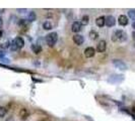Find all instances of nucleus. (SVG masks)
Here are the masks:
<instances>
[{
    "label": "nucleus",
    "mask_w": 135,
    "mask_h": 121,
    "mask_svg": "<svg viewBox=\"0 0 135 121\" xmlns=\"http://www.w3.org/2000/svg\"><path fill=\"white\" fill-rule=\"evenodd\" d=\"M112 40L116 42H123L127 40V33L124 30H116L113 34Z\"/></svg>",
    "instance_id": "obj_1"
},
{
    "label": "nucleus",
    "mask_w": 135,
    "mask_h": 121,
    "mask_svg": "<svg viewBox=\"0 0 135 121\" xmlns=\"http://www.w3.org/2000/svg\"><path fill=\"white\" fill-rule=\"evenodd\" d=\"M57 40H58V34H57V32H50L49 34L46 35V42L51 48L56 44Z\"/></svg>",
    "instance_id": "obj_2"
},
{
    "label": "nucleus",
    "mask_w": 135,
    "mask_h": 121,
    "mask_svg": "<svg viewBox=\"0 0 135 121\" xmlns=\"http://www.w3.org/2000/svg\"><path fill=\"white\" fill-rule=\"evenodd\" d=\"M123 80H124V76L123 75H112L108 79V82H110L112 84H119Z\"/></svg>",
    "instance_id": "obj_3"
},
{
    "label": "nucleus",
    "mask_w": 135,
    "mask_h": 121,
    "mask_svg": "<svg viewBox=\"0 0 135 121\" xmlns=\"http://www.w3.org/2000/svg\"><path fill=\"white\" fill-rule=\"evenodd\" d=\"M113 65L115 66V68L119 69L120 71L127 70V65L125 64L123 61H121V60H113Z\"/></svg>",
    "instance_id": "obj_4"
},
{
    "label": "nucleus",
    "mask_w": 135,
    "mask_h": 121,
    "mask_svg": "<svg viewBox=\"0 0 135 121\" xmlns=\"http://www.w3.org/2000/svg\"><path fill=\"white\" fill-rule=\"evenodd\" d=\"M115 23H116V19H115L114 16L112 15H108L105 17V24L108 26V27H112L114 26Z\"/></svg>",
    "instance_id": "obj_5"
},
{
    "label": "nucleus",
    "mask_w": 135,
    "mask_h": 121,
    "mask_svg": "<svg viewBox=\"0 0 135 121\" xmlns=\"http://www.w3.org/2000/svg\"><path fill=\"white\" fill-rule=\"evenodd\" d=\"M107 49V42H106V40H102L99 41V43H98V46H97V50L99 51V52H104L105 50Z\"/></svg>",
    "instance_id": "obj_6"
},
{
    "label": "nucleus",
    "mask_w": 135,
    "mask_h": 121,
    "mask_svg": "<svg viewBox=\"0 0 135 121\" xmlns=\"http://www.w3.org/2000/svg\"><path fill=\"white\" fill-rule=\"evenodd\" d=\"M94 54H95V50H94V48H92V47L86 48V49L84 50V56H85L86 58H93L94 56Z\"/></svg>",
    "instance_id": "obj_7"
},
{
    "label": "nucleus",
    "mask_w": 135,
    "mask_h": 121,
    "mask_svg": "<svg viewBox=\"0 0 135 121\" xmlns=\"http://www.w3.org/2000/svg\"><path fill=\"white\" fill-rule=\"evenodd\" d=\"M73 41L77 44V46H81L83 42H84V39L81 34H75L73 36Z\"/></svg>",
    "instance_id": "obj_8"
},
{
    "label": "nucleus",
    "mask_w": 135,
    "mask_h": 121,
    "mask_svg": "<svg viewBox=\"0 0 135 121\" xmlns=\"http://www.w3.org/2000/svg\"><path fill=\"white\" fill-rule=\"evenodd\" d=\"M81 23L79 21H74L72 23V26H71V30L73 32H79L81 30Z\"/></svg>",
    "instance_id": "obj_9"
},
{
    "label": "nucleus",
    "mask_w": 135,
    "mask_h": 121,
    "mask_svg": "<svg viewBox=\"0 0 135 121\" xmlns=\"http://www.w3.org/2000/svg\"><path fill=\"white\" fill-rule=\"evenodd\" d=\"M20 117H21L22 120H25L28 117H29V115H30V112L29 110L27 109V108H21V110H20Z\"/></svg>",
    "instance_id": "obj_10"
},
{
    "label": "nucleus",
    "mask_w": 135,
    "mask_h": 121,
    "mask_svg": "<svg viewBox=\"0 0 135 121\" xmlns=\"http://www.w3.org/2000/svg\"><path fill=\"white\" fill-rule=\"evenodd\" d=\"M118 22H119V24H120V25H122V26L127 25V24H128V18H127V16L124 15V14L120 15V16H119V18H118Z\"/></svg>",
    "instance_id": "obj_11"
},
{
    "label": "nucleus",
    "mask_w": 135,
    "mask_h": 121,
    "mask_svg": "<svg viewBox=\"0 0 135 121\" xmlns=\"http://www.w3.org/2000/svg\"><path fill=\"white\" fill-rule=\"evenodd\" d=\"M13 41L15 42V44L17 46V48H18V49L23 48V46H24V40H23L22 37H21V36H17V37H15Z\"/></svg>",
    "instance_id": "obj_12"
},
{
    "label": "nucleus",
    "mask_w": 135,
    "mask_h": 121,
    "mask_svg": "<svg viewBox=\"0 0 135 121\" xmlns=\"http://www.w3.org/2000/svg\"><path fill=\"white\" fill-rule=\"evenodd\" d=\"M95 23L99 27H103L105 25V16H100L98 17L97 20H95Z\"/></svg>",
    "instance_id": "obj_13"
},
{
    "label": "nucleus",
    "mask_w": 135,
    "mask_h": 121,
    "mask_svg": "<svg viewBox=\"0 0 135 121\" xmlns=\"http://www.w3.org/2000/svg\"><path fill=\"white\" fill-rule=\"evenodd\" d=\"M31 50L36 54V55H38V54H40L42 51V48L41 46H39V44H31Z\"/></svg>",
    "instance_id": "obj_14"
},
{
    "label": "nucleus",
    "mask_w": 135,
    "mask_h": 121,
    "mask_svg": "<svg viewBox=\"0 0 135 121\" xmlns=\"http://www.w3.org/2000/svg\"><path fill=\"white\" fill-rule=\"evenodd\" d=\"M43 28H44L45 30L52 29V23H51L49 20H46V21L43 23Z\"/></svg>",
    "instance_id": "obj_15"
},
{
    "label": "nucleus",
    "mask_w": 135,
    "mask_h": 121,
    "mask_svg": "<svg viewBox=\"0 0 135 121\" xmlns=\"http://www.w3.org/2000/svg\"><path fill=\"white\" fill-rule=\"evenodd\" d=\"M89 37H91V40H97L98 37H99V33L95 31V30H91L89 31Z\"/></svg>",
    "instance_id": "obj_16"
},
{
    "label": "nucleus",
    "mask_w": 135,
    "mask_h": 121,
    "mask_svg": "<svg viewBox=\"0 0 135 121\" xmlns=\"http://www.w3.org/2000/svg\"><path fill=\"white\" fill-rule=\"evenodd\" d=\"M88 22H89V17H88V15H83L82 19H81V22H80L81 25H87Z\"/></svg>",
    "instance_id": "obj_17"
},
{
    "label": "nucleus",
    "mask_w": 135,
    "mask_h": 121,
    "mask_svg": "<svg viewBox=\"0 0 135 121\" xmlns=\"http://www.w3.org/2000/svg\"><path fill=\"white\" fill-rule=\"evenodd\" d=\"M28 20H29L30 22L36 20V13H35L34 11H31V12L29 13V15H28Z\"/></svg>",
    "instance_id": "obj_18"
},
{
    "label": "nucleus",
    "mask_w": 135,
    "mask_h": 121,
    "mask_svg": "<svg viewBox=\"0 0 135 121\" xmlns=\"http://www.w3.org/2000/svg\"><path fill=\"white\" fill-rule=\"evenodd\" d=\"M6 112H7V110H6V108H5V107H3V106H0V117H1V118L5 116Z\"/></svg>",
    "instance_id": "obj_19"
},
{
    "label": "nucleus",
    "mask_w": 135,
    "mask_h": 121,
    "mask_svg": "<svg viewBox=\"0 0 135 121\" xmlns=\"http://www.w3.org/2000/svg\"><path fill=\"white\" fill-rule=\"evenodd\" d=\"M128 15L132 20H135V9H130L128 11Z\"/></svg>",
    "instance_id": "obj_20"
},
{
    "label": "nucleus",
    "mask_w": 135,
    "mask_h": 121,
    "mask_svg": "<svg viewBox=\"0 0 135 121\" xmlns=\"http://www.w3.org/2000/svg\"><path fill=\"white\" fill-rule=\"evenodd\" d=\"M9 48H10V50H12V51H15V50H18L20 49L17 48V46L15 44V42L14 41H12L10 43V46H9Z\"/></svg>",
    "instance_id": "obj_21"
},
{
    "label": "nucleus",
    "mask_w": 135,
    "mask_h": 121,
    "mask_svg": "<svg viewBox=\"0 0 135 121\" xmlns=\"http://www.w3.org/2000/svg\"><path fill=\"white\" fill-rule=\"evenodd\" d=\"M0 61H1V62H3V63H6V64H7V63H9V60H8V59H6V58L0 59Z\"/></svg>",
    "instance_id": "obj_22"
},
{
    "label": "nucleus",
    "mask_w": 135,
    "mask_h": 121,
    "mask_svg": "<svg viewBox=\"0 0 135 121\" xmlns=\"http://www.w3.org/2000/svg\"><path fill=\"white\" fill-rule=\"evenodd\" d=\"M8 47H9L8 42H5V43H3V44H2V48H5V49H6V48H8Z\"/></svg>",
    "instance_id": "obj_23"
},
{
    "label": "nucleus",
    "mask_w": 135,
    "mask_h": 121,
    "mask_svg": "<svg viewBox=\"0 0 135 121\" xmlns=\"http://www.w3.org/2000/svg\"><path fill=\"white\" fill-rule=\"evenodd\" d=\"M4 58V52L2 50H0V59H3Z\"/></svg>",
    "instance_id": "obj_24"
},
{
    "label": "nucleus",
    "mask_w": 135,
    "mask_h": 121,
    "mask_svg": "<svg viewBox=\"0 0 135 121\" xmlns=\"http://www.w3.org/2000/svg\"><path fill=\"white\" fill-rule=\"evenodd\" d=\"M2 25H3V20H2V17H0V28L2 27Z\"/></svg>",
    "instance_id": "obj_25"
},
{
    "label": "nucleus",
    "mask_w": 135,
    "mask_h": 121,
    "mask_svg": "<svg viewBox=\"0 0 135 121\" xmlns=\"http://www.w3.org/2000/svg\"><path fill=\"white\" fill-rule=\"evenodd\" d=\"M38 121H51L50 119H48V118H42L41 120H38Z\"/></svg>",
    "instance_id": "obj_26"
},
{
    "label": "nucleus",
    "mask_w": 135,
    "mask_h": 121,
    "mask_svg": "<svg viewBox=\"0 0 135 121\" xmlns=\"http://www.w3.org/2000/svg\"><path fill=\"white\" fill-rule=\"evenodd\" d=\"M132 36H133V40H135V31H133V32H132Z\"/></svg>",
    "instance_id": "obj_27"
},
{
    "label": "nucleus",
    "mask_w": 135,
    "mask_h": 121,
    "mask_svg": "<svg viewBox=\"0 0 135 121\" xmlns=\"http://www.w3.org/2000/svg\"><path fill=\"white\" fill-rule=\"evenodd\" d=\"M2 34H3V32H2V30H0V39L2 37Z\"/></svg>",
    "instance_id": "obj_28"
},
{
    "label": "nucleus",
    "mask_w": 135,
    "mask_h": 121,
    "mask_svg": "<svg viewBox=\"0 0 135 121\" xmlns=\"http://www.w3.org/2000/svg\"><path fill=\"white\" fill-rule=\"evenodd\" d=\"M132 27H133V28L135 29V21L133 22V23H132Z\"/></svg>",
    "instance_id": "obj_29"
},
{
    "label": "nucleus",
    "mask_w": 135,
    "mask_h": 121,
    "mask_svg": "<svg viewBox=\"0 0 135 121\" xmlns=\"http://www.w3.org/2000/svg\"><path fill=\"white\" fill-rule=\"evenodd\" d=\"M3 11H4V9H0V13H2Z\"/></svg>",
    "instance_id": "obj_30"
}]
</instances>
